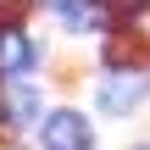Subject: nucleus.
Listing matches in <instances>:
<instances>
[{
  "instance_id": "nucleus-1",
  "label": "nucleus",
  "mask_w": 150,
  "mask_h": 150,
  "mask_svg": "<svg viewBox=\"0 0 150 150\" xmlns=\"http://www.w3.org/2000/svg\"><path fill=\"white\" fill-rule=\"evenodd\" d=\"M39 139H45V150H89L95 145V134H89V122L78 111H50L45 128H39Z\"/></svg>"
},
{
  "instance_id": "nucleus-2",
  "label": "nucleus",
  "mask_w": 150,
  "mask_h": 150,
  "mask_svg": "<svg viewBox=\"0 0 150 150\" xmlns=\"http://www.w3.org/2000/svg\"><path fill=\"white\" fill-rule=\"evenodd\" d=\"M145 95H150V78H145V72H111V78L100 83V106H106L111 117L134 111V106H139Z\"/></svg>"
},
{
  "instance_id": "nucleus-3",
  "label": "nucleus",
  "mask_w": 150,
  "mask_h": 150,
  "mask_svg": "<svg viewBox=\"0 0 150 150\" xmlns=\"http://www.w3.org/2000/svg\"><path fill=\"white\" fill-rule=\"evenodd\" d=\"M33 67V39L22 33V28H0V78H22Z\"/></svg>"
},
{
  "instance_id": "nucleus-4",
  "label": "nucleus",
  "mask_w": 150,
  "mask_h": 150,
  "mask_svg": "<svg viewBox=\"0 0 150 150\" xmlns=\"http://www.w3.org/2000/svg\"><path fill=\"white\" fill-rule=\"evenodd\" d=\"M0 117H6V122H33V117H39V95H33V83H6V95H0Z\"/></svg>"
},
{
  "instance_id": "nucleus-5",
  "label": "nucleus",
  "mask_w": 150,
  "mask_h": 150,
  "mask_svg": "<svg viewBox=\"0 0 150 150\" xmlns=\"http://www.w3.org/2000/svg\"><path fill=\"white\" fill-rule=\"evenodd\" d=\"M128 33H134L139 45H150V0H134V6H128Z\"/></svg>"
},
{
  "instance_id": "nucleus-6",
  "label": "nucleus",
  "mask_w": 150,
  "mask_h": 150,
  "mask_svg": "<svg viewBox=\"0 0 150 150\" xmlns=\"http://www.w3.org/2000/svg\"><path fill=\"white\" fill-rule=\"evenodd\" d=\"M67 28H106V17H100V6H89V0H78V6L67 11Z\"/></svg>"
},
{
  "instance_id": "nucleus-7",
  "label": "nucleus",
  "mask_w": 150,
  "mask_h": 150,
  "mask_svg": "<svg viewBox=\"0 0 150 150\" xmlns=\"http://www.w3.org/2000/svg\"><path fill=\"white\" fill-rule=\"evenodd\" d=\"M45 6H50V11H61V17H67V11H72V6H78V0H45Z\"/></svg>"
},
{
  "instance_id": "nucleus-8",
  "label": "nucleus",
  "mask_w": 150,
  "mask_h": 150,
  "mask_svg": "<svg viewBox=\"0 0 150 150\" xmlns=\"http://www.w3.org/2000/svg\"><path fill=\"white\" fill-rule=\"evenodd\" d=\"M139 150H150V145H139Z\"/></svg>"
}]
</instances>
